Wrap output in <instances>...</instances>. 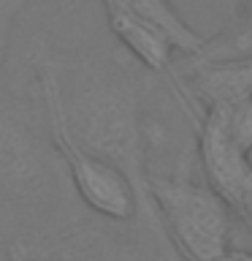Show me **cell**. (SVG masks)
<instances>
[{
    "mask_svg": "<svg viewBox=\"0 0 252 261\" xmlns=\"http://www.w3.org/2000/svg\"><path fill=\"white\" fill-rule=\"evenodd\" d=\"M36 79L41 95L54 101L71 136L130 177L141 199V218L163 231L160 215L149 196V171H146L141 142V112H138V95L133 85L117 73L95 68L79 73L76 90L73 95H68L60 87L52 57L36 65Z\"/></svg>",
    "mask_w": 252,
    "mask_h": 261,
    "instance_id": "6da1fadb",
    "label": "cell"
},
{
    "mask_svg": "<svg viewBox=\"0 0 252 261\" xmlns=\"http://www.w3.org/2000/svg\"><path fill=\"white\" fill-rule=\"evenodd\" d=\"M149 196L163 234L184 261H223L231 240V207L209 182L149 174Z\"/></svg>",
    "mask_w": 252,
    "mask_h": 261,
    "instance_id": "7a4b0ae2",
    "label": "cell"
},
{
    "mask_svg": "<svg viewBox=\"0 0 252 261\" xmlns=\"http://www.w3.org/2000/svg\"><path fill=\"white\" fill-rule=\"evenodd\" d=\"M44 106L57 152L68 166V174L76 185L81 201L109 220H133L136 215H141V199H138V191L130 182V177L119 166H114L111 161L81 147L71 136V130L65 128L54 101L44 98Z\"/></svg>",
    "mask_w": 252,
    "mask_h": 261,
    "instance_id": "3957f363",
    "label": "cell"
},
{
    "mask_svg": "<svg viewBox=\"0 0 252 261\" xmlns=\"http://www.w3.org/2000/svg\"><path fill=\"white\" fill-rule=\"evenodd\" d=\"M198 155L206 171V182L228 201L252 228V161L249 152L233 142L219 109H206L198 125Z\"/></svg>",
    "mask_w": 252,
    "mask_h": 261,
    "instance_id": "277c9868",
    "label": "cell"
},
{
    "mask_svg": "<svg viewBox=\"0 0 252 261\" xmlns=\"http://www.w3.org/2000/svg\"><path fill=\"white\" fill-rule=\"evenodd\" d=\"M106 11V22H109L111 33L119 38V44L128 49L141 65H146L149 71L160 73L163 79H168L179 98L187 103L190 109V120L198 128V117H195L190 101L184 93V82L179 73H174V52H179L171 33L154 19V16L141 8L133 0H98Z\"/></svg>",
    "mask_w": 252,
    "mask_h": 261,
    "instance_id": "5b68a950",
    "label": "cell"
},
{
    "mask_svg": "<svg viewBox=\"0 0 252 261\" xmlns=\"http://www.w3.org/2000/svg\"><path fill=\"white\" fill-rule=\"evenodd\" d=\"M0 177L11 185H36L41 177V163L36 147L22 130L0 114Z\"/></svg>",
    "mask_w": 252,
    "mask_h": 261,
    "instance_id": "8992f818",
    "label": "cell"
},
{
    "mask_svg": "<svg viewBox=\"0 0 252 261\" xmlns=\"http://www.w3.org/2000/svg\"><path fill=\"white\" fill-rule=\"evenodd\" d=\"M133 3H138L141 8H146L154 19H158L163 28H166L171 33V38H174V44L176 49L182 55L187 57H193V55H201L203 52V46H206V41L209 38H203L198 36L190 24H187L182 16H179V11L174 8V3L171 0H133Z\"/></svg>",
    "mask_w": 252,
    "mask_h": 261,
    "instance_id": "52a82bcc",
    "label": "cell"
},
{
    "mask_svg": "<svg viewBox=\"0 0 252 261\" xmlns=\"http://www.w3.org/2000/svg\"><path fill=\"white\" fill-rule=\"evenodd\" d=\"M214 109L223 112V120L228 125V134L233 136V142L244 147L247 152H252V98H244V101H236V103H219Z\"/></svg>",
    "mask_w": 252,
    "mask_h": 261,
    "instance_id": "ba28073f",
    "label": "cell"
},
{
    "mask_svg": "<svg viewBox=\"0 0 252 261\" xmlns=\"http://www.w3.org/2000/svg\"><path fill=\"white\" fill-rule=\"evenodd\" d=\"M19 11H22V6L16 3V0H0V63H3V52H6V44H8L11 24H14Z\"/></svg>",
    "mask_w": 252,
    "mask_h": 261,
    "instance_id": "9c48e42d",
    "label": "cell"
},
{
    "mask_svg": "<svg viewBox=\"0 0 252 261\" xmlns=\"http://www.w3.org/2000/svg\"><path fill=\"white\" fill-rule=\"evenodd\" d=\"M223 261H252V250H228Z\"/></svg>",
    "mask_w": 252,
    "mask_h": 261,
    "instance_id": "30bf717a",
    "label": "cell"
},
{
    "mask_svg": "<svg viewBox=\"0 0 252 261\" xmlns=\"http://www.w3.org/2000/svg\"><path fill=\"white\" fill-rule=\"evenodd\" d=\"M244 3H247V6H249V11H252V0H244Z\"/></svg>",
    "mask_w": 252,
    "mask_h": 261,
    "instance_id": "8fae6325",
    "label": "cell"
},
{
    "mask_svg": "<svg viewBox=\"0 0 252 261\" xmlns=\"http://www.w3.org/2000/svg\"><path fill=\"white\" fill-rule=\"evenodd\" d=\"M16 3H19V6H24V0H16Z\"/></svg>",
    "mask_w": 252,
    "mask_h": 261,
    "instance_id": "7c38bea8",
    "label": "cell"
}]
</instances>
